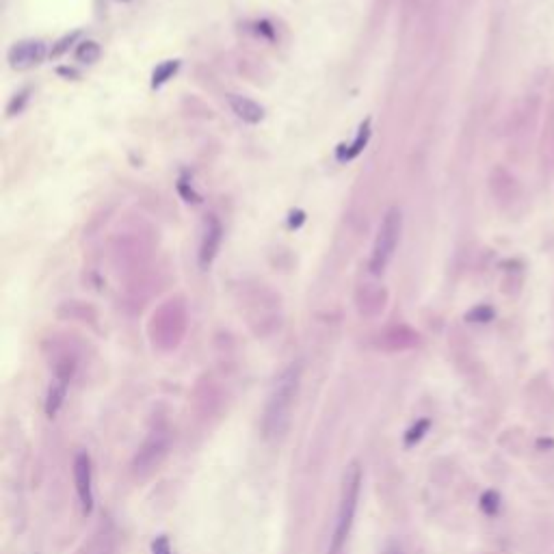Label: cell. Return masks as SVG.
Instances as JSON below:
<instances>
[{"label": "cell", "instance_id": "cell-1", "mask_svg": "<svg viewBox=\"0 0 554 554\" xmlns=\"http://www.w3.org/2000/svg\"><path fill=\"white\" fill-rule=\"evenodd\" d=\"M299 384H301L299 362L284 368L282 374L275 379L267 407H264V416H262V433L267 439L282 437L288 425H291V414H293V405H295V398L299 392Z\"/></svg>", "mask_w": 554, "mask_h": 554}, {"label": "cell", "instance_id": "cell-2", "mask_svg": "<svg viewBox=\"0 0 554 554\" xmlns=\"http://www.w3.org/2000/svg\"><path fill=\"white\" fill-rule=\"evenodd\" d=\"M360 490H362V470H360L358 463H351L344 472V481H342L336 526H334V535H331V541H329V554H342L344 552V546L349 541L351 528H353V522H356V513H358Z\"/></svg>", "mask_w": 554, "mask_h": 554}, {"label": "cell", "instance_id": "cell-3", "mask_svg": "<svg viewBox=\"0 0 554 554\" xmlns=\"http://www.w3.org/2000/svg\"><path fill=\"white\" fill-rule=\"evenodd\" d=\"M401 232H403V212L398 208H390L381 219L370 252L368 269L372 275H381L388 269V264L392 262L394 252L398 247V240H401Z\"/></svg>", "mask_w": 554, "mask_h": 554}, {"label": "cell", "instance_id": "cell-4", "mask_svg": "<svg viewBox=\"0 0 554 554\" xmlns=\"http://www.w3.org/2000/svg\"><path fill=\"white\" fill-rule=\"evenodd\" d=\"M48 54L46 43L39 39H24L17 41L9 50V65L13 70H29L33 65L41 63Z\"/></svg>", "mask_w": 554, "mask_h": 554}, {"label": "cell", "instance_id": "cell-5", "mask_svg": "<svg viewBox=\"0 0 554 554\" xmlns=\"http://www.w3.org/2000/svg\"><path fill=\"white\" fill-rule=\"evenodd\" d=\"M74 483L80 498L82 513L89 516L94 509V490H92V459L87 453H78L74 459Z\"/></svg>", "mask_w": 554, "mask_h": 554}, {"label": "cell", "instance_id": "cell-6", "mask_svg": "<svg viewBox=\"0 0 554 554\" xmlns=\"http://www.w3.org/2000/svg\"><path fill=\"white\" fill-rule=\"evenodd\" d=\"M221 240H224V228H221L217 217H208L204 236H202V245H199V267L202 269H208L212 260L217 258Z\"/></svg>", "mask_w": 554, "mask_h": 554}, {"label": "cell", "instance_id": "cell-7", "mask_svg": "<svg viewBox=\"0 0 554 554\" xmlns=\"http://www.w3.org/2000/svg\"><path fill=\"white\" fill-rule=\"evenodd\" d=\"M230 106H232L234 113L247 124H260L264 119V108L245 96H236V94L230 96Z\"/></svg>", "mask_w": 554, "mask_h": 554}, {"label": "cell", "instance_id": "cell-8", "mask_svg": "<svg viewBox=\"0 0 554 554\" xmlns=\"http://www.w3.org/2000/svg\"><path fill=\"white\" fill-rule=\"evenodd\" d=\"M68 384L70 381H63V379H59V377H57V381L50 386L48 398H46V414L50 418H54L59 414V409H61V405L65 401V394H68Z\"/></svg>", "mask_w": 554, "mask_h": 554}, {"label": "cell", "instance_id": "cell-9", "mask_svg": "<svg viewBox=\"0 0 554 554\" xmlns=\"http://www.w3.org/2000/svg\"><path fill=\"white\" fill-rule=\"evenodd\" d=\"M370 122H364L362 126H360V132H358V137L353 139V143L351 145H340L342 150L338 152V159L340 161H351V159H356L358 154L364 150V145H366V141H368V137H370Z\"/></svg>", "mask_w": 554, "mask_h": 554}, {"label": "cell", "instance_id": "cell-10", "mask_svg": "<svg viewBox=\"0 0 554 554\" xmlns=\"http://www.w3.org/2000/svg\"><path fill=\"white\" fill-rule=\"evenodd\" d=\"M479 504H481V511H483L485 516L494 518V516H498V511H500L502 498H500V494H498L496 490H487V492H483Z\"/></svg>", "mask_w": 554, "mask_h": 554}, {"label": "cell", "instance_id": "cell-11", "mask_svg": "<svg viewBox=\"0 0 554 554\" xmlns=\"http://www.w3.org/2000/svg\"><path fill=\"white\" fill-rule=\"evenodd\" d=\"M178 68H180V63H178V61H165L163 65H159L156 72H154V80H152V85H154V87H161L163 82H167L169 78H173V74L178 72Z\"/></svg>", "mask_w": 554, "mask_h": 554}, {"label": "cell", "instance_id": "cell-12", "mask_svg": "<svg viewBox=\"0 0 554 554\" xmlns=\"http://www.w3.org/2000/svg\"><path fill=\"white\" fill-rule=\"evenodd\" d=\"M76 59L82 63H94L100 59V46L96 41H82L78 50H76Z\"/></svg>", "mask_w": 554, "mask_h": 554}, {"label": "cell", "instance_id": "cell-13", "mask_svg": "<svg viewBox=\"0 0 554 554\" xmlns=\"http://www.w3.org/2000/svg\"><path fill=\"white\" fill-rule=\"evenodd\" d=\"M429 427H431V423L429 420H418V423L405 433V446H414L416 442H420L425 437V433L429 431Z\"/></svg>", "mask_w": 554, "mask_h": 554}, {"label": "cell", "instance_id": "cell-14", "mask_svg": "<svg viewBox=\"0 0 554 554\" xmlns=\"http://www.w3.org/2000/svg\"><path fill=\"white\" fill-rule=\"evenodd\" d=\"M492 319H494V309L487 307V305H479L468 314V321H472V323H487Z\"/></svg>", "mask_w": 554, "mask_h": 554}, {"label": "cell", "instance_id": "cell-15", "mask_svg": "<svg viewBox=\"0 0 554 554\" xmlns=\"http://www.w3.org/2000/svg\"><path fill=\"white\" fill-rule=\"evenodd\" d=\"M152 552H154V554H171V550H169V539H167L165 535H161L156 541L152 544Z\"/></svg>", "mask_w": 554, "mask_h": 554}, {"label": "cell", "instance_id": "cell-16", "mask_svg": "<svg viewBox=\"0 0 554 554\" xmlns=\"http://www.w3.org/2000/svg\"><path fill=\"white\" fill-rule=\"evenodd\" d=\"M384 554H405V550L398 546L396 541H388L386 548H384Z\"/></svg>", "mask_w": 554, "mask_h": 554}, {"label": "cell", "instance_id": "cell-17", "mask_svg": "<svg viewBox=\"0 0 554 554\" xmlns=\"http://www.w3.org/2000/svg\"><path fill=\"white\" fill-rule=\"evenodd\" d=\"M537 449L539 451H552L554 449V439L552 437H539L537 439Z\"/></svg>", "mask_w": 554, "mask_h": 554}, {"label": "cell", "instance_id": "cell-18", "mask_svg": "<svg viewBox=\"0 0 554 554\" xmlns=\"http://www.w3.org/2000/svg\"><path fill=\"white\" fill-rule=\"evenodd\" d=\"M122 3H128V0H122Z\"/></svg>", "mask_w": 554, "mask_h": 554}]
</instances>
